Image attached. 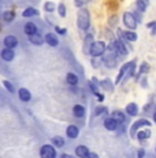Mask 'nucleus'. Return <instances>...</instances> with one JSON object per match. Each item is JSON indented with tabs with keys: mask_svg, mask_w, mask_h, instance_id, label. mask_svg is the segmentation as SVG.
<instances>
[{
	"mask_svg": "<svg viewBox=\"0 0 156 158\" xmlns=\"http://www.w3.org/2000/svg\"><path fill=\"white\" fill-rule=\"evenodd\" d=\"M89 23H91V17H89L88 10L81 8L78 13V28L81 30H86L89 28Z\"/></svg>",
	"mask_w": 156,
	"mask_h": 158,
	"instance_id": "1",
	"label": "nucleus"
},
{
	"mask_svg": "<svg viewBox=\"0 0 156 158\" xmlns=\"http://www.w3.org/2000/svg\"><path fill=\"white\" fill-rule=\"evenodd\" d=\"M106 52V44L104 41H95L91 45V50H89V54L92 56H100Z\"/></svg>",
	"mask_w": 156,
	"mask_h": 158,
	"instance_id": "2",
	"label": "nucleus"
},
{
	"mask_svg": "<svg viewBox=\"0 0 156 158\" xmlns=\"http://www.w3.org/2000/svg\"><path fill=\"white\" fill-rule=\"evenodd\" d=\"M40 157L41 158H55L56 157V150L49 144H45L41 147L40 150Z\"/></svg>",
	"mask_w": 156,
	"mask_h": 158,
	"instance_id": "3",
	"label": "nucleus"
},
{
	"mask_svg": "<svg viewBox=\"0 0 156 158\" xmlns=\"http://www.w3.org/2000/svg\"><path fill=\"white\" fill-rule=\"evenodd\" d=\"M123 22L125 25L127 26L129 29H136L137 26V21H136V17L130 13H125L123 14Z\"/></svg>",
	"mask_w": 156,
	"mask_h": 158,
	"instance_id": "4",
	"label": "nucleus"
},
{
	"mask_svg": "<svg viewBox=\"0 0 156 158\" xmlns=\"http://www.w3.org/2000/svg\"><path fill=\"white\" fill-rule=\"evenodd\" d=\"M18 44V40L15 36H7V37L4 39V45L6 48H10V50H13L14 47H17Z\"/></svg>",
	"mask_w": 156,
	"mask_h": 158,
	"instance_id": "5",
	"label": "nucleus"
},
{
	"mask_svg": "<svg viewBox=\"0 0 156 158\" xmlns=\"http://www.w3.org/2000/svg\"><path fill=\"white\" fill-rule=\"evenodd\" d=\"M23 30H25V33H26L28 36L37 35V26H36L33 22H28V23H26L25 28H23Z\"/></svg>",
	"mask_w": 156,
	"mask_h": 158,
	"instance_id": "6",
	"label": "nucleus"
},
{
	"mask_svg": "<svg viewBox=\"0 0 156 158\" xmlns=\"http://www.w3.org/2000/svg\"><path fill=\"white\" fill-rule=\"evenodd\" d=\"M44 40H45L49 45H52V47H56V45L59 44V39L56 37L53 33H48L45 37H44Z\"/></svg>",
	"mask_w": 156,
	"mask_h": 158,
	"instance_id": "7",
	"label": "nucleus"
},
{
	"mask_svg": "<svg viewBox=\"0 0 156 158\" xmlns=\"http://www.w3.org/2000/svg\"><path fill=\"white\" fill-rule=\"evenodd\" d=\"M18 96H19V99L21 101H23V102H29L30 101V98H32L30 92H29L26 88H21L19 92H18Z\"/></svg>",
	"mask_w": 156,
	"mask_h": 158,
	"instance_id": "8",
	"label": "nucleus"
},
{
	"mask_svg": "<svg viewBox=\"0 0 156 158\" xmlns=\"http://www.w3.org/2000/svg\"><path fill=\"white\" fill-rule=\"evenodd\" d=\"M76 154L80 158H86L89 156V150L86 146H78V147L76 148Z\"/></svg>",
	"mask_w": 156,
	"mask_h": 158,
	"instance_id": "9",
	"label": "nucleus"
},
{
	"mask_svg": "<svg viewBox=\"0 0 156 158\" xmlns=\"http://www.w3.org/2000/svg\"><path fill=\"white\" fill-rule=\"evenodd\" d=\"M104 127H106L108 131H115L116 127H118V123H116L112 117H111V118H106V121H104Z\"/></svg>",
	"mask_w": 156,
	"mask_h": 158,
	"instance_id": "10",
	"label": "nucleus"
},
{
	"mask_svg": "<svg viewBox=\"0 0 156 158\" xmlns=\"http://www.w3.org/2000/svg\"><path fill=\"white\" fill-rule=\"evenodd\" d=\"M114 44H115V48H116V51H118V54H121V55H126V54H127V50H126L125 44L122 43L121 40L114 41Z\"/></svg>",
	"mask_w": 156,
	"mask_h": 158,
	"instance_id": "11",
	"label": "nucleus"
},
{
	"mask_svg": "<svg viewBox=\"0 0 156 158\" xmlns=\"http://www.w3.org/2000/svg\"><path fill=\"white\" fill-rule=\"evenodd\" d=\"M2 58L4 60H13L14 59V51L10 50V48H4L2 51Z\"/></svg>",
	"mask_w": 156,
	"mask_h": 158,
	"instance_id": "12",
	"label": "nucleus"
},
{
	"mask_svg": "<svg viewBox=\"0 0 156 158\" xmlns=\"http://www.w3.org/2000/svg\"><path fill=\"white\" fill-rule=\"evenodd\" d=\"M66 132H67V136L68 138H71V139H76L77 136H78V133H80V131H78V128L76 125H70L67 128V131H66Z\"/></svg>",
	"mask_w": 156,
	"mask_h": 158,
	"instance_id": "13",
	"label": "nucleus"
},
{
	"mask_svg": "<svg viewBox=\"0 0 156 158\" xmlns=\"http://www.w3.org/2000/svg\"><path fill=\"white\" fill-rule=\"evenodd\" d=\"M73 113H74L76 117L81 118V117L85 115V109H84V106H81V105H76L74 106V109H73Z\"/></svg>",
	"mask_w": 156,
	"mask_h": 158,
	"instance_id": "14",
	"label": "nucleus"
},
{
	"mask_svg": "<svg viewBox=\"0 0 156 158\" xmlns=\"http://www.w3.org/2000/svg\"><path fill=\"white\" fill-rule=\"evenodd\" d=\"M134 66V62H129V63H126L125 66H122V69H121V73H119V76H118V78H116V83H119V80H121L122 77H123V74L129 70V69H131Z\"/></svg>",
	"mask_w": 156,
	"mask_h": 158,
	"instance_id": "15",
	"label": "nucleus"
},
{
	"mask_svg": "<svg viewBox=\"0 0 156 158\" xmlns=\"http://www.w3.org/2000/svg\"><path fill=\"white\" fill-rule=\"evenodd\" d=\"M29 41H30L32 44H36V45H41L43 44V41H45L41 36L38 35H33V36H29Z\"/></svg>",
	"mask_w": 156,
	"mask_h": 158,
	"instance_id": "16",
	"label": "nucleus"
},
{
	"mask_svg": "<svg viewBox=\"0 0 156 158\" xmlns=\"http://www.w3.org/2000/svg\"><path fill=\"white\" fill-rule=\"evenodd\" d=\"M122 35H123V37L127 41H136L137 40V35L134 32H130V30H126V32H123Z\"/></svg>",
	"mask_w": 156,
	"mask_h": 158,
	"instance_id": "17",
	"label": "nucleus"
},
{
	"mask_svg": "<svg viewBox=\"0 0 156 158\" xmlns=\"http://www.w3.org/2000/svg\"><path fill=\"white\" fill-rule=\"evenodd\" d=\"M112 118L116 121V123H123L125 121V114L122 113V111H114Z\"/></svg>",
	"mask_w": 156,
	"mask_h": 158,
	"instance_id": "18",
	"label": "nucleus"
},
{
	"mask_svg": "<svg viewBox=\"0 0 156 158\" xmlns=\"http://www.w3.org/2000/svg\"><path fill=\"white\" fill-rule=\"evenodd\" d=\"M67 83L70 84V85H77L78 84V77L74 73H68L67 74Z\"/></svg>",
	"mask_w": 156,
	"mask_h": 158,
	"instance_id": "19",
	"label": "nucleus"
},
{
	"mask_svg": "<svg viewBox=\"0 0 156 158\" xmlns=\"http://www.w3.org/2000/svg\"><path fill=\"white\" fill-rule=\"evenodd\" d=\"M126 111L130 115H136L138 113V109H137V106L134 105V103H130V105H127V107H126Z\"/></svg>",
	"mask_w": 156,
	"mask_h": 158,
	"instance_id": "20",
	"label": "nucleus"
},
{
	"mask_svg": "<svg viewBox=\"0 0 156 158\" xmlns=\"http://www.w3.org/2000/svg\"><path fill=\"white\" fill-rule=\"evenodd\" d=\"M33 15H38V11L36 10V8H26L25 11H23V17H33Z\"/></svg>",
	"mask_w": 156,
	"mask_h": 158,
	"instance_id": "21",
	"label": "nucleus"
},
{
	"mask_svg": "<svg viewBox=\"0 0 156 158\" xmlns=\"http://www.w3.org/2000/svg\"><path fill=\"white\" fill-rule=\"evenodd\" d=\"M149 135H151V131H141V132H138V135H137V138L140 139V140H145V139L149 138Z\"/></svg>",
	"mask_w": 156,
	"mask_h": 158,
	"instance_id": "22",
	"label": "nucleus"
},
{
	"mask_svg": "<svg viewBox=\"0 0 156 158\" xmlns=\"http://www.w3.org/2000/svg\"><path fill=\"white\" fill-rule=\"evenodd\" d=\"M137 7H138L140 11H145L146 7H148V2L146 0H137Z\"/></svg>",
	"mask_w": 156,
	"mask_h": 158,
	"instance_id": "23",
	"label": "nucleus"
},
{
	"mask_svg": "<svg viewBox=\"0 0 156 158\" xmlns=\"http://www.w3.org/2000/svg\"><path fill=\"white\" fill-rule=\"evenodd\" d=\"M52 142H53V144H55L56 147H62V146L64 144V139L60 138V136H55V138L52 139Z\"/></svg>",
	"mask_w": 156,
	"mask_h": 158,
	"instance_id": "24",
	"label": "nucleus"
},
{
	"mask_svg": "<svg viewBox=\"0 0 156 158\" xmlns=\"http://www.w3.org/2000/svg\"><path fill=\"white\" fill-rule=\"evenodd\" d=\"M3 17H4V21H7V22H11V21H14V18H15V14H14L13 11H6Z\"/></svg>",
	"mask_w": 156,
	"mask_h": 158,
	"instance_id": "25",
	"label": "nucleus"
},
{
	"mask_svg": "<svg viewBox=\"0 0 156 158\" xmlns=\"http://www.w3.org/2000/svg\"><path fill=\"white\" fill-rule=\"evenodd\" d=\"M85 52H89V47L88 45L92 43V40H93V37H92V35H89V36H86V39H85ZM92 45V44H91Z\"/></svg>",
	"mask_w": 156,
	"mask_h": 158,
	"instance_id": "26",
	"label": "nucleus"
},
{
	"mask_svg": "<svg viewBox=\"0 0 156 158\" xmlns=\"http://www.w3.org/2000/svg\"><path fill=\"white\" fill-rule=\"evenodd\" d=\"M140 125H149V121H146V120H141V121H138V123H136V124L133 125V131H136Z\"/></svg>",
	"mask_w": 156,
	"mask_h": 158,
	"instance_id": "27",
	"label": "nucleus"
},
{
	"mask_svg": "<svg viewBox=\"0 0 156 158\" xmlns=\"http://www.w3.org/2000/svg\"><path fill=\"white\" fill-rule=\"evenodd\" d=\"M89 2H92V0H74L77 7H82V6H85L86 3H89Z\"/></svg>",
	"mask_w": 156,
	"mask_h": 158,
	"instance_id": "28",
	"label": "nucleus"
},
{
	"mask_svg": "<svg viewBox=\"0 0 156 158\" xmlns=\"http://www.w3.org/2000/svg\"><path fill=\"white\" fill-rule=\"evenodd\" d=\"M45 10L47 11H53L55 10V4H53L52 2H47L45 3Z\"/></svg>",
	"mask_w": 156,
	"mask_h": 158,
	"instance_id": "29",
	"label": "nucleus"
},
{
	"mask_svg": "<svg viewBox=\"0 0 156 158\" xmlns=\"http://www.w3.org/2000/svg\"><path fill=\"white\" fill-rule=\"evenodd\" d=\"M3 84H4V87L7 88V89L10 91V92H14V87H13V84H11L10 81H4V83H3Z\"/></svg>",
	"mask_w": 156,
	"mask_h": 158,
	"instance_id": "30",
	"label": "nucleus"
},
{
	"mask_svg": "<svg viewBox=\"0 0 156 158\" xmlns=\"http://www.w3.org/2000/svg\"><path fill=\"white\" fill-rule=\"evenodd\" d=\"M59 14H60V17H64L66 15V7H64V4H59Z\"/></svg>",
	"mask_w": 156,
	"mask_h": 158,
	"instance_id": "31",
	"label": "nucleus"
},
{
	"mask_svg": "<svg viewBox=\"0 0 156 158\" xmlns=\"http://www.w3.org/2000/svg\"><path fill=\"white\" fill-rule=\"evenodd\" d=\"M149 70V66L146 65V63H142V66H141V73H145Z\"/></svg>",
	"mask_w": 156,
	"mask_h": 158,
	"instance_id": "32",
	"label": "nucleus"
},
{
	"mask_svg": "<svg viewBox=\"0 0 156 158\" xmlns=\"http://www.w3.org/2000/svg\"><path fill=\"white\" fill-rule=\"evenodd\" d=\"M56 32H58V33H60V35H64V33H66V29H63V28H59V26H56Z\"/></svg>",
	"mask_w": 156,
	"mask_h": 158,
	"instance_id": "33",
	"label": "nucleus"
},
{
	"mask_svg": "<svg viewBox=\"0 0 156 158\" xmlns=\"http://www.w3.org/2000/svg\"><path fill=\"white\" fill-rule=\"evenodd\" d=\"M86 158H99V157H97V154H95V153H89V156Z\"/></svg>",
	"mask_w": 156,
	"mask_h": 158,
	"instance_id": "34",
	"label": "nucleus"
},
{
	"mask_svg": "<svg viewBox=\"0 0 156 158\" xmlns=\"http://www.w3.org/2000/svg\"><path fill=\"white\" fill-rule=\"evenodd\" d=\"M101 111H106V109H104V107H100V109H97V110H96V113H97V114H100Z\"/></svg>",
	"mask_w": 156,
	"mask_h": 158,
	"instance_id": "35",
	"label": "nucleus"
},
{
	"mask_svg": "<svg viewBox=\"0 0 156 158\" xmlns=\"http://www.w3.org/2000/svg\"><path fill=\"white\" fill-rule=\"evenodd\" d=\"M148 28H156V22H151V23H148Z\"/></svg>",
	"mask_w": 156,
	"mask_h": 158,
	"instance_id": "36",
	"label": "nucleus"
},
{
	"mask_svg": "<svg viewBox=\"0 0 156 158\" xmlns=\"http://www.w3.org/2000/svg\"><path fill=\"white\" fill-rule=\"evenodd\" d=\"M144 157V150H140L138 151V158H142Z\"/></svg>",
	"mask_w": 156,
	"mask_h": 158,
	"instance_id": "37",
	"label": "nucleus"
},
{
	"mask_svg": "<svg viewBox=\"0 0 156 158\" xmlns=\"http://www.w3.org/2000/svg\"><path fill=\"white\" fill-rule=\"evenodd\" d=\"M60 158H73V157H71V156H68V154H63V156H62Z\"/></svg>",
	"mask_w": 156,
	"mask_h": 158,
	"instance_id": "38",
	"label": "nucleus"
},
{
	"mask_svg": "<svg viewBox=\"0 0 156 158\" xmlns=\"http://www.w3.org/2000/svg\"><path fill=\"white\" fill-rule=\"evenodd\" d=\"M155 123H156V113H155Z\"/></svg>",
	"mask_w": 156,
	"mask_h": 158,
	"instance_id": "39",
	"label": "nucleus"
}]
</instances>
